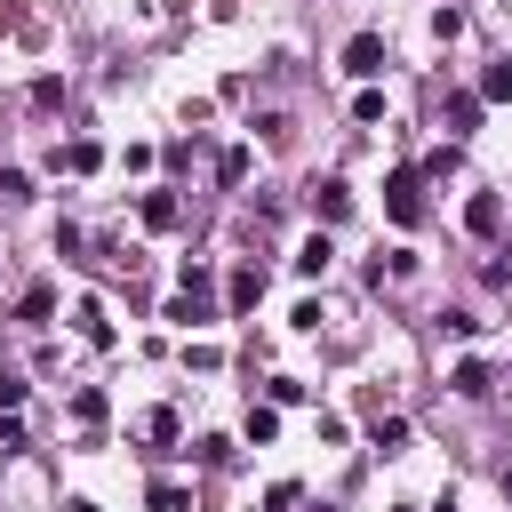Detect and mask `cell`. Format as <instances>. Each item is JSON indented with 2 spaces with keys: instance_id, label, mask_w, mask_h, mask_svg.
Wrapping results in <instances>:
<instances>
[{
  "instance_id": "7c38bea8",
  "label": "cell",
  "mask_w": 512,
  "mask_h": 512,
  "mask_svg": "<svg viewBox=\"0 0 512 512\" xmlns=\"http://www.w3.org/2000/svg\"><path fill=\"white\" fill-rule=\"evenodd\" d=\"M448 392H456V400H488V392H496L488 360H456V368H448Z\"/></svg>"
},
{
  "instance_id": "6da1fadb",
  "label": "cell",
  "mask_w": 512,
  "mask_h": 512,
  "mask_svg": "<svg viewBox=\"0 0 512 512\" xmlns=\"http://www.w3.org/2000/svg\"><path fill=\"white\" fill-rule=\"evenodd\" d=\"M384 216H392L400 232H416V224L432 216V208H424V168H392V176H384Z\"/></svg>"
},
{
  "instance_id": "4fadbf2b",
  "label": "cell",
  "mask_w": 512,
  "mask_h": 512,
  "mask_svg": "<svg viewBox=\"0 0 512 512\" xmlns=\"http://www.w3.org/2000/svg\"><path fill=\"white\" fill-rule=\"evenodd\" d=\"M328 264H336V240H328V232H304V240H296V272H304V280H320Z\"/></svg>"
},
{
  "instance_id": "e0dca14e",
  "label": "cell",
  "mask_w": 512,
  "mask_h": 512,
  "mask_svg": "<svg viewBox=\"0 0 512 512\" xmlns=\"http://www.w3.org/2000/svg\"><path fill=\"white\" fill-rule=\"evenodd\" d=\"M72 424H80V432H96V424H104V392H96V384H80V392H72Z\"/></svg>"
},
{
  "instance_id": "484cf974",
  "label": "cell",
  "mask_w": 512,
  "mask_h": 512,
  "mask_svg": "<svg viewBox=\"0 0 512 512\" xmlns=\"http://www.w3.org/2000/svg\"><path fill=\"white\" fill-rule=\"evenodd\" d=\"M296 504H304L296 480H272V488H264V512H296Z\"/></svg>"
},
{
  "instance_id": "5bb4252c",
  "label": "cell",
  "mask_w": 512,
  "mask_h": 512,
  "mask_svg": "<svg viewBox=\"0 0 512 512\" xmlns=\"http://www.w3.org/2000/svg\"><path fill=\"white\" fill-rule=\"evenodd\" d=\"M16 320H24V328H48V320H56V288H48V280H32V288L16 296Z\"/></svg>"
},
{
  "instance_id": "7402d4cb",
  "label": "cell",
  "mask_w": 512,
  "mask_h": 512,
  "mask_svg": "<svg viewBox=\"0 0 512 512\" xmlns=\"http://www.w3.org/2000/svg\"><path fill=\"white\" fill-rule=\"evenodd\" d=\"M352 120L376 128V120H384V88H360V96H352Z\"/></svg>"
},
{
  "instance_id": "d590c367",
  "label": "cell",
  "mask_w": 512,
  "mask_h": 512,
  "mask_svg": "<svg viewBox=\"0 0 512 512\" xmlns=\"http://www.w3.org/2000/svg\"><path fill=\"white\" fill-rule=\"evenodd\" d=\"M496 480H504V496H512V456H504V472H496Z\"/></svg>"
},
{
  "instance_id": "4316f807",
  "label": "cell",
  "mask_w": 512,
  "mask_h": 512,
  "mask_svg": "<svg viewBox=\"0 0 512 512\" xmlns=\"http://www.w3.org/2000/svg\"><path fill=\"white\" fill-rule=\"evenodd\" d=\"M432 40H464V8H432Z\"/></svg>"
},
{
  "instance_id": "7a4b0ae2",
  "label": "cell",
  "mask_w": 512,
  "mask_h": 512,
  "mask_svg": "<svg viewBox=\"0 0 512 512\" xmlns=\"http://www.w3.org/2000/svg\"><path fill=\"white\" fill-rule=\"evenodd\" d=\"M304 208H312V224L328 232V224L352 216V184H344V176H312V184H304Z\"/></svg>"
},
{
  "instance_id": "603a6c76",
  "label": "cell",
  "mask_w": 512,
  "mask_h": 512,
  "mask_svg": "<svg viewBox=\"0 0 512 512\" xmlns=\"http://www.w3.org/2000/svg\"><path fill=\"white\" fill-rule=\"evenodd\" d=\"M80 248H88V232H80V224H56V256H64V264H88Z\"/></svg>"
},
{
  "instance_id": "f1b7e54d",
  "label": "cell",
  "mask_w": 512,
  "mask_h": 512,
  "mask_svg": "<svg viewBox=\"0 0 512 512\" xmlns=\"http://www.w3.org/2000/svg\"><path fill=\"white\" fill-rule=\"evenodd\" d=\"M256 128H264V144H272V152H280V144H288V136H296V120H288V112H264V120H256Z\"/></svg>"
},
{
  "instance_id": "277c9868",
  "label": "cell",
  "mask_w": 512,
  "mask_h": 512,
  "mask_svg": "<svg viewBox=\"0 0 512 512\" xmlns=\"http://www.w3.org/2000/svg\"><path fill=\"white\" fill-rule=\"evenodd\" d=\"M136 216H144V232H176V224H184V192H176V184H152V192L136 200Z\"/></svg>"
},
{
  "instance_id": "44dd1931",
  "label": "cell",
  "mask_w": 512,
  "mask_h": 512,
  "mask_svg": "<svg viewBox=\"0 0 512 512\" xmlns=\"http://www.w3.org/2000/svg\"><path fill=\"white\" fill-rule=\"evenodd\" d=\"M24 392H32V384H24L16 368H0V416H24Z\"/></svg>"
},
{
  "instance_id": "e575fe53",
  "label": "cell",
  "mask_w": 512,
  "mask_h": 512,
  "mask_svg": "<svg viewBox=\"0 0 512 512\" xmlns=\"http://www.w3.org/2000/svg\"><path fill=\"white\" fill-rule=\"evenodd\" d=\"M64 512H104V504L96 496H64Z\"/></svg>"
},
{
  "instance_id": "8fae6325",
  "label": "cell",
  "mask_w": 512,
  "mask_h": 512,
  "mask_svg": "<svg viewBox=\"0 0 512 512\" xmlns=\"http://www.w3.org/2000/svg\"><path fill=\"white\" fill-rule=\"evenodd\" d=\"M368 448H376V456H400V448H408V416L368 408Z\"/></svg>"
},
{
  "instance_id": "cb8c5ba5",
  "label": "cell",
  "mask_w": 512,
  "mask_h": 512,
  "mask_svg": "<svg viewBox=\"0 0 512 512\" xmlns=\"http://www.w3.org/2000/svg\"><path fill=\"white\" fill-rule=\"evenodd\" d=\"M264 400H272V408H296V400H304V376H272Z\"/></svg>"
},
{
  "instance_id": "52a82bcc",
  "label": "cell",
  "mask_w": 512,
  "mask_h": 512,
  "mask_svg": "<svg viewBox=\"0 0 512 512\" xmlns=\"http://www.w3.org/2000/svg\"><path fill=\"white\" fill-rule=\"evenodd\" d=\"M72 336H80L88 352H112V312H104L96 296H80V304H72Z\"/></svg>"
},
{
  "instance_id": "ba28073f",
  "label": "cell",
  "mask_w": 512,
  "mask_h": 512,
  "mask_svg": "<svg viewBox=\"0 0 512 512\" xmlns=\"http://www.w3.org/2000/svg\"><path fill=\"white\" fill-rule=\"evenodd\" d=\"M464 232H472V240H496V232H504V192H472V200H464Z\"/></svg>"
},
{
  "instance_id": "2e32d148",
  "label": "cell",
  "mask_w": 512,
  "mask_h": 512,
  "mask_svg": "<svg viewBox=\"0 0 512 512\" xmlns=\"http://www.w3.org/2000/svg\"><path fill=\"white\" fill-rule=\"evenodd\" d=\"M144 512H192V488L184 480H152L144 488Z\"/></svg>"
},
{
  "instance_id": "8992f818",
  "label": "cell",
  "mask_w": 512,
  "mask_h": 512,
  "mask_svg": "<svg viewBox=\"0 0 512 512\" xmlns=\"http://www.w3.org/2000/svg\"><path fill=\"white\" fill-rule=\"evenodd\" d=\"M48 168H56V176H96V168H104V144H96V136H72V144L48 152Z\"/></svg>"
},
{
  "instance_id": "ac0fdd59",
  "label": "cell",
  "mask_w": 512,
  "mask_h": 512,
  "mask_svg": "<svg viewBox=\"0 0 512 512\" xmlns=\"http://www.w3.org/2000/svg\"><path fill=\"white\" fill-rule=\"evenodd\" d=\"M480 104H512V56L480 72Z\"/></svg>"
},
{
  "instance_id": "30bf717a",
  "label": "cell",
  "mask_w": 512,
  "mask_h": 512,
  "mask_svg": "<svg viewBox=\"0 0 512 512\" xmlns=\"http://www.w3.org/2000/svg\"><path fill=\"white\" fill-rule=\"evenodd\" d=\"M136 440H144V448H160V456H168V448H176V440H184V424H176V408H144V416H136Z\"/></svg>"
},
{
  "instance_id": "f546056e",
  "label": "cell",
  "mask_w": 512,
  "mask_h": 512,
  "mask_svg": "<svg viewBox=\"0 0 512 512\" xmlns=\"http://www.w3.org/2000/svg\"><path fill=\"white\" fill-rule=\"evenodd\" d=\"M480 280H488V288H512V248H496V256L480 264Z\"/></svg>"
},
{
  "instance_id": "1f68e13d",
  "label": "cell",
  "mask_w": 512,
  "mask_h": 512,
  "mask_svg": "<svg viewBox=\"0 0 512 512\" xmlns=\"http://www.w3.org/2000/svg\"><path fill=\"white\" fill-rule=\"evenodd\" d=\"M440 336H480V320H472V312H456V304H448V312H440Z\"/></svg>"
},
{
  "instance_id": "ffe728a7",
  "label": "cell",
  "mask_w": 512,
  "mask_h": 512,
  "mask_svg": "<svg viewBox=\"0 0 512 512\" xmlns=\"http://www.w3.org/2000/svg\"><path fill=\"white\" fill-rule=\"evenodd\" d=\"M240 176H248V144H224L216 152V184H240Z\"/></svg>"
},
{
  "instance_id": "8d00e7d4",
  "label": "cell",
  "mask_w": 512,
  "mask_h": 512,
  "mask_svg": "<svg viewBox=\"0 0 512 512\" xmlns=\"http://www.w3.org/2000/svg\"><path fill=\"white\" fill-rule=\"evenodd\" d=\"M392 512H416V504H392Z\"/></svg>"
},
{
  "instance_id": "836d02e7",
  "label": "cell",
  "mask_w": 512,
  "mask_h": 512,
  "mask_svg": "<svg viewBox=\"0 0 512 512\" xmlns=\"http://www.w3.org/2000/svg\"><path fill=\"white\" fill-rule=\"evenodd\" d=\"M24 448V416H0V456H16Z\"/></svg>"
},
{
  "instance_id": "9a60e30c",
  "label": "cell",
  "mask_w": 512,
  "mask_h": 512,
  "mask_svg": "<svg viewBox=\"0 0 512 512\" xmlns=\"http://www.w3.org/2000/svg\"><path fill=\"white\" fill-rule=\"evenodd\" d=\"M240 440H256V448H264V440H280V408H272V400H248V416H240Z\"/></svg>"
},
{
  "instance_id": "d6986e66",
  "label": "cell",
  "mask_w": 512,
  "mask_h": 512,
  "mask_svg": "<svg viewBox=\"0 0 512 512\" xmlns=\"http://www.w3.org/2000/svg\"><path fill=\"white\" fill-rule=\"evenodd\" d=\"M176 288H184V296H200V304H208V288H216V272H208V264H192V256H184V264H176Z\"/></svg>"
},
{
  "instance_id": "83f0119b",
  "label": "cell",
  "mask_w": 512,
  "mask_h": 512,
  "mask_svg": "<svg viewBox=\"0 0 512 512\" xmlns=\"http://www.w3.org/2000/svg\"><path fill=\"white\" fill-rule=\"evenodd\" d=\"M32 104H40V112H56V104H64V80H56V72H40V80H32Z\"/></svg>"
},
{
  "instance_id": "5b68a950",
  "label": "cell",
  "mask_w": 512,
  "mask_h": 512,
  "mask_svg": "<svg viewBox=\"0 0 512 512\" xmlns=\"http://www.w3.org/2000/svg\"><path fill=\"white\" fill-rule=\"evenodd\" d=\"M480 112H488V104H480V88H456V96L440 104V128H448V144H464V136L480 128Z\"/></svg>"
},
{
  "instance_id": "9c48e42d",
  "label": "cell",
  "mask_w": 512,
  "mask_h": 512,
  "mask_svg": "<svg viewBox=\"0 0 512 512\" xmlns=\"http://www.w3.org/2000/svg\"><path fill=\"white\" fill-rule=\"evenodd\" d=\"M264 304V264H232V280H224V312H256Z\"/></svg>"
},
{
  "instance_id": "3957f363",
  "label": "cell",
  "mask_w": 512,
  "mask_h": 512,
  "mask_svg": "<svg viewBox=\"0 0 512 512\" xmlns=\"http://www.w3.org/2000/svg\"><path fill=\"white\" fill-rule=\"evenodd\" d=\"M376 72H384V32H352V40H344V80L368 88Z\"/></svg>"
},
{
  "instance_id": "d4e9b609",
  "label": "cell",
  "mask_w": 512,
  "mask_h": 512,
  "mask_svg": "<svg viewBox=\"0 0 512 512\" xmlns=\"http://www.w3.org/2000/svg\"><path fill=\"white\" fill-rule=\"evenodd\" d=\"M192 456H200V464H232V440H224V432H200Z\"/></svg>"
},
{
  "instance_id": "d6a6232c",
  "label": "cell",
  "mask_w": 512,
  "mask_h": 512,
  "mask_svg": "<svg viewBox=\"0 0 512 512\" xmlns=\"http://www.w3.org/2000/svg\"><path fill=\"white\" fill-rule=\"evenodd\" d=\"M0 200H32V176L24 168H0Z\"/></svg>"
},
{
  "instance_id": "4dcf8cb0",
  "label": "cell",
  "mask_w": 512,
  "mask_h": 512,
  "mask_svg": "<svg viewBox=\"0 0 512 512\" xmlns=\"http://www.w3.org/2000/svg\"><path fill=\"white\" fill-rule=\"evenodd\" d=\"M424 176H456V144H432L424 152Z\"/></svg>"
}]
</instances>
